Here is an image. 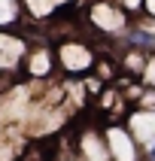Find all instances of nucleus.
<instances>
[{"label": "nucleus", "mask_w": 155, "mask_h": 161, "mask_svg": "<svg viewBox=\"0 0 155 161\" xmlns=\"http://www.w3.org/2000/svg\"><path fill=\"white\" fill-rule=\"evenodd\" d=\"M55 64H58V70L67 73V76H85V73L94 70L97 55H94V49H91L85 40L67 36V40H61V43L55 46Z\"/></svg>", "instance_id": "nucleus-1"}, {"label": "nucleus", "mask_w": 155, "mask_h": 161, "mask_svg": "<svg viewBox=\"0 0 155 161\" xmlns=\"http://www.w3.org/2000/svg\"><path fill=\"white\" fill-rule=\"evenodd\" d=\"M100 137H103L109 161H143V149H140V143L134 140V134L128 131V125L116 122V125L103 128Z\"/></svg>", "instance_id": "nucleus-2"}, {"label": "nucleus", "mask_w": 155, "mask_h": 161, "mask_svg": "<svg viewBox=\"0 0 155 161\" xmlns=\"http://www.w3.org/2000/svg\"><path fill=\"white\" fill-rule=\"evenodd\" d=\"M55 73H58V64H55V49L52 46H27L25 52V61H21V76H27V79L34 82H46L52 79Z\"/></svg>", "instance_id": "nucleus-3"}, {"label": "nucleus", "mask_w": 155, "mask_h": 161, "mask_svg": "<svg viewBox=\"0 0 155 161\" xmlns=\"http://www.w3.org/2000/svg\"><path fill=\"white\" fill-rule=\"evenodd\" d=\"M30 40L18 31H0V76H15L21 73V61Z\"/></svg>", "instance_id": "nucleus-4"}, {"label": "nucleus", "mask_w": 155, "mask_h": 161, "mask_svg": "<svg viewBox=\"0 0 155 161\" xmlns=\"http://www.w3.org/2000/svg\"><path fill=\"white\" fill-rule=\"evenodd\" d=\"M88 21L103 34H128V15L113 0H97L88 9Z\"/></svg>", "instance_id": "nucleus-5"}, {"label": "nucleus", "mask_w": 155, "mask_h": 161, "mask_svg": "<svg viewBox=\"0 0 155 161\" xmlns=\"http://www.w3.org/2000/svg\"><path fill=\"white\" fill-rule=\"evenodd\" d=\"M21 21V0H0V31H15Z\"/></svg>", "instance_id": "nucleus-6"}, {"label": "nucleus", "mask_w": 155, "mask_h": 161, "mask_svg": "<svg viewBox=\"0 0 155 161\" xmlns=\"http://www.w3.org/2000/svg\"><path fill=\"white\" fill-rule=\"evenodd\" d=\"M140 82L146 88L155 91V55H146V64H143V73H140Z\"/></svg>", "instance_id": "nucleus-7"}, {"label": "nucleus", "mask_w": 155, "mask_h": 161, "mask_svg": "<svg viewBox=\"0 0 155 161\" xmlns=\"http://www.w3.org/2000/svg\"><path fill=\"white\" fill-rule=\"evenodd\" d=\"M113 3H116V6L122 9L128 18H131V15H137V12L143 9V0H113Z\"/></svg>", "instance_id": "nucleus-8"}, {"label": "nucleus", "mask_w": 155, "mask_h": 161, "mask_svg": "<svg viewBox=\"0 0 155 161\" xmlns=\"http://www.w3.org/2000/svg\"><path fill=\"white\" fill-rule=\"evenodd\" d=\"M143 9H146V12H149V15L155 18V0H143Z\"/></svg>", "instance_id": "nucleus-9"}, {"label": "nucleus", "mask_w": 155, "mask_h": 161, "mask_svg": "<svg viewBox=\"0 0 155 161\" xmlns=\"http://www.w3.org/2000/svg\"><path fill=\"white\" fill-rule=\"evenodd\" d=\"M143 161H155V143H152V146H149V149L143 152Z\"/></svg>", "instance_id": "nucleus-10"}, {"label": "nucleus", "mask_w": 155, "mask_h": 161, "mask_svg": "<svg viewBox=\"0 0 155 161\" xmlns=\"http://www.w3.org/2000/svg\"><path fill=\"white\" fill-rule=\"evenodd\" d=\"M64 161H70V158H64Z\"/></svg>", "instance_id": "nucleus-11"}]
</instances>
